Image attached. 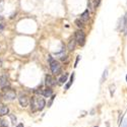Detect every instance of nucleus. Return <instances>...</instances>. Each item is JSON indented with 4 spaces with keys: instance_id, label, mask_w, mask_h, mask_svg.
Listing matches in <instances>:
<instances>
[{
    "instance_id": "obj_1",
    "label": "nucleus",
    "mask_w": 127,
    "mask_h": 127,
    "mask_svg": "<svg viewBox=\"0 0 127 127\" xmlns=\"http://www.w3.org/2000/svg\"><path fill=\"white\" fill-rule=\"evenodd\" d=\"M46 106V102L43 98L41 97H33L30 101V109L33 112L36 111H42Z\"/></svg>"
},
{
    "instance_id": "obj_2",
    "label": "nucleus",
    "mask_w": 127,
    "mask_h": 127,
    "mask_svg": "<svg viewBox=\"0 0 127 127\" xmlns=\"http://www.w3.org/2000/svg\"><path fill=\"white\" fill-rule=\"evenodd\" d=\"M48 61L50 64V69L54 75H58L61 73V65L58 61H56L51 55L48 56Z\"/></svg>"
},
{
    "instance_id": "obj_3",
    "label": "nucleus",
    "mask_w": 127,
    "mask_h": 127,
    "mask_svg": "<svg viewBox=\"0 0 127 127\" xmlns=\"http://www.w3.org/2000/svg\"><path fill=\"white\" fill-rule=\"evenodd\" d=\"M2 91H3V98L5 100H9V101H12L16 98V93L12 90V88H10L9 86L7 87H2Z\"/></svg>"
},
{
    "instance_id": "obj_4",
    "label": "nucleus",
    "mask_w": 127,
    "mask_h": 127,
    "mask_svg": "<svg viewBox=\"0 0 127 127\" xmlns=\"http://www.w3.org/2000/svg\"><path fill=\"white\" fill-rule=\"evenodd\" d=\"M74 38L76 40V43L79 46H83L86 44V34L82 32V30H76L74 34Z\"/></svg>"
},
{
    "instance_id": "obj_5",
    "label": "nucleus",
    "mask_w": 127,
    "mask_h": 127,
    "mask_svg": "<svg viewBox=\"0 0 127 127\" xmlns=\"http://www.w3.org/2000/svg\"><path fill=\"white\" fill-rule=\"evenodd\" d=\"M100 2H101V0H88L87 1V8L91 12H95L96 11V8L99 6Z\"/></svg>"
},
{
    "instance_id": "obj_6",
    "label": "nucleus",
    "mask_w": 127,
    "mask_h": 127,
    "mask_svg": "<svg viewBox=\"0 0 127 127\" xmlns=\"http://www.w3.org/2000/svg\"><path fill=\"white\" fill-rule=\"evenodd\" d=\"M45 83L48 87H53L56 84V80L52 75L48 74V75H46V77H45Z\"/></svg>"
},
{
    "instance_id": "obj_7",
    "label": "nucleus",
    "mask_w": 127,
    "mask_h": 127,
    "mask_svg": "<svg viewBox=\"0 0 127 127\" xmlns=\"http://www.w3.org/2000/svg\"><path fill=\"white\" fill-rule=\"evenodd\" d=\"M18 102H20V106L24 107V108L29 106V98L26 97L25 95H24V94H21L20 97H18Z\"/></svg>"
},
{
    "instance_id": "obj_8",
    "label": "nucleus",
    "mask_w": 127,
    "mask_h": 127,
    "mask_svg": "<svg viewBox=\"0 0 127 127\" xmlns=\"http://www.w3.org/2000/svg\"><path fill=\"white\" fill-rule=\"evenodd\" d=\"M76 44H77V43H76L75 38H71V39L69 40L68 44H67V49L69 50V51H73V50L75 49V45Z\"/></svg>"
},
{
    "instance_id": "obj_9",
    "label": "nucleus",
    "mask_w": 127,
    "mask_h": 127,
    "mask_svg": "<svg viewBox=\"0 0 127 127\" xmlns=\"http://www.w3.org/2000/svg\"><path fill=\"white\" fill-rule=\"evenodd\" d=\"M8 86V78L5 74H3L0 76V86L1 87H5Z\"/></svg>"
},
{
    "instance_id": "obj_10",
    "label": "nucleus",
    "mask_w": 127,
    "mask_h": 127,
    "mask_svg": "<svg viewBox=\"0 0 127 127\" xmlns=\"http://www.w3.org/2000/svg\"><path fill=\"white\" fill-rule=\"evenodd\" d=\"M80 20H83L84 22H86L88 20H90V10H88V9L84 10L83 12L81 13V15H80Z\"/></svg>"
},
{
    "instance_id": "obj_11",
    "label": "nucleus",
    "mask_w": 127,
    "mask_h": 127,
    "mask_svg": "<svg viewBox=\"0 0 127 127\" xmlns=\"http://www.w3.org/2000/svg\"><path fill=\"white\" fill-rule=\"evenodd\" d=\"M124 25H125V16H123V17H121V18H119L117 29L120 30V32H122V30H124Z\"/></svg>"
},
{
    "instance_id": "obj_12",
    "label": "nucleus",
    "mask_w": 127,
    "mask_h": 127,
    "mask_svg": "<svg viewBox=\"0 0 127 127\" xmlns=\"http://www.w3.org/2000/svg\"><path fill=\"white\" fill-rule=\"evenodd\" d=\"M52 94H53V90L51 87H46L45 90H43V91H42V95L44 96V97H46V98H49V97H51L52 96Z\"/></svg>"
},
{
    "instance_id": "obj_13",
    "label": "nucleus",
    "mask_w": 127,
    "mask_h": 127,
    "mask_svg": "<svg viewBox=\"0 0 127 127\" xmlns=\"http://www.w3.org/2000/svg\"><path fill=\"white\" fill-rule=\"evenodd\" d=\"M8 112H9L8 107L1 104V105H0V115H1V116H4V115L8 114Z\"/></svg>"
},
{
    "instance_id": "obj_14",
    "label": "nucleus",
    "mask_w": 127,
    "mask_h": 127,
    "mask_svg": "<svg viewBox=\"0 0 127 127\" xmlns=\"http://www.w3.org/2000/svg\"><path fill=\"white\" fill-rule=\"evenodd\" d=\"M67 77H68V73H64V74H62L61 75V77L59 78V80H58V83L60 84V86H62V84L64 83V82H66L67 81Z\"/></svg>"
},
{
    "instance_id": "obj_15",
    "label": "nucleus",
    "mask_w": 127,
    "mask_h": 127,
    "mask_svg": "<svg viewBox=\"0 0 127 127\" xmlns=\"http://www.w3.org/2000/svg\"><path fill=\"white\" fill-rule=\"evenodd\" d=\"M75 25H76V26H77L78 29H80V30H82V29L84 28V21L81 20L80 18H78V20H75Z\"/></svg>"
},
{
    "instance_id": "obj_16",
    "label": "nucleus",
    "mask_w": 127,
    "mask_h": 127,
    "mask_svg": "<svg viewBox=\"0 0 127 127\" xmlns=\"http://www.w3.org/2000/svg\"><path fill=\"white\" fill-rule=\"evenodd\" d=\"M73 80H74V72H72V74H71V76H70V79H69V81H68V83L65 86V90H68L69 87H70V86L72 83H73Z\"/></svg>"
},
{
    "instance_id": "obj_17",
    "label": "nucleus",
    "mask_w": 127,
    "mask_h": 127,
    "mask_svg": "<svg viewBox=\"0 0 127 127\" xmlns=\"http://www.w3.org/2000/svg\"><path fill=\"white\" fill-rule=\"evenodd\" d=\"M9 118L11 120V123H12V124H15V122H16V117H15L13 114H9Z\"/></svg>"
},
{
    "instance_id": "obj_18",
    "label": "nucleus",
    "mask_w": 127,
    "mask_h": 127,
    "mask_svg": "<svg viewBox=\"0 0 127 127\" xmlns=\"http://www.w3.org/2000/svg\"><path fill=\"white\" fill-rule=\"evenodd\" d=\"M110 93H111V96L113 97V95L115 93V84H111L110 86Z\"/></svg>"
},
{
    "instance_id": "obj_19",
    "label": "nucleus",
    "mask_w": 127,
    "mask_h": 127,
    "mask_svg": "<svg viewBox=\"0 0 127 127\" xmlns=\"http://www.w3.org/2000/svg\"><path fill=\"white\" fill-rule=\"evenodd\" d=\"M8 124H7V121L6 120H1L0 121V127H7Z\"/></svg>"
},
{
    "instance_id": "obj_20",
    "label": "nucleus",
    "mask_w": 127,
    "mask_h": 127,
    "mask_svg": "<svg viewBox=\"0 0 127 127\" xmlns=\"http://www.w3.org/2000/svg\"><path fill=\"white\" fill-rule=\"evenodd\" d=\"M124 35H127V14L125 15V25H124Z\"/></svg>"
},
{
    "instance_id": "obj_21",
    "label": "nucleus",
    "mask_w": 127,
    "mask_h": 127,
    "mask_svg": "<svg viewBox=\"0 0 127 127\" xmlns=\"http://www.w3.org/2000/svg\"><path fill=\"white\" fill-rule=\"evenodd\" d=\"M107 73H108V70H107V69H105V71H104V74H103V76H102V79H101V82L104 81V79H106V77H107Z\"/></svg>"
},
{
    "instance_id": "obj_22",
    "label": "nucleus",
    "mask_w": 127,
    "mask_h": 127,
    "mask_svg": "<svg viewBox=\"0 0 127 127\" xmlns=\"http://www.w3.org/2000/svg\"><path fill=\"white\" fill-rule=\"evenodd\" d=\"M54 98H55V96H52L51 97V99H50V101H49V103H48V107H51V105H52V103H53V101H54Z\"/></svg>"
},
{
    "instance_id": "obj_23",
    "label": "nucleus",
    "mask_w": 127,
    "mask_h": 127,
    "mask_svg": "<svg viewBox=\"0 0 127 127\" xmlns=\"http://www.w3.org/2000/svg\"><path fill=\"white\" fill-rule=\"evenodd\" d=\"M3 4H4V2H3V0H0V13L3 11Z\"/></svg>"
},
{
    "instance_id": "obj_24",
    "label": "nucleus",
    "mask_w": 127,
    "mask_h": 127,
    "mask_svg": "<svg viewBox=\"0 0 127 127\" xmlns=\"http://www.w3.org/2000/svg\"><path fill=\"white\" fill-rule=\"evenodd\" d=\"M79 59H80V56H77V58H76V60H75V63H74V67L77 66V63H78Z\"/></svg>"
},
{
    "instance_id": "obj_25",
    "label": "nucleus",
    "mask_w": 127,
    "mask_h": 127,
    "mask_svg": "<svg viewBox=\"0 0 127 127\" xmlns=\"http://www.w3.org/2000/svg\"><path fill=\"white\" fill-rule=\"evenodd\" d=\"M122 127H127V119H125L122 123Z\"/></svg>"
},
{
    "instance_id": "obj_26",
    "label": "nucleus",
    "mask_w": 127,
    "mask_h": 127,
    "mask_svg": "<svg viewBox=\"0 0 127 127\" xmlns=\"http://www.w3.org/2000/svg\"><path fill=\"white\" fill-rule=\"evenodd\" d=\"M3 29H4V25H3V24H0V32H1Z\"/></svg>"
},
{
    "instance_id": "obj_27",
    "label": "nucleus",
    "mask_w": 127,
    "mask_h": 127,
    "mask_svg": "<svg viewBox=\"0 0 127 127\" xmlns=\"http://www.w3.org/2000/svg\"><path fill=\"white\" fill-rule=\"evenodd\" d=\"M15 127H24V124H22V123H20V124H18V125H16Z\"/></svg>"
},
{
    "instance_id": "obj_28",
    "label": "nucleus",
    "mask_w": 127,
    "mask_h": 127,
    "mask_svg": "<svg viewBox=\"0 0 127 127\" xmlns=\"http://www.w3.org/2000/svg\"><path fill=\"white\" fill-rule=\"evenodd\" d=\"M1 66H2V60L0 59V67H1Z\"/></svg>"
},
{
    "instance_id": "obj_29",
    "label": "nucleus",
    "mask_w": 127,
    "mask_h": 127,
    "mask_svg": "<svg viewBox=\"0 0 127 127\" xmlns=\"http://www.w3.org/2000/svg\"><path fill=\"white\" fill-rule=\"evenodd\" d=\"M126 81H127V74H126Z\"/></svg>"
},
{
    "instance_id": "obj_30",
    "label": "nucleus",
    "mask_w": 127,
    "mask_h": 127,
    "mask_svg": "<svg viewBox=\"0 0 127 127\" xmlns=\"http://www.w3.org/2000/svg\"><path fill=\"white\" fill-rule=\"evenodd\" d=\"M95 127H98V126H95Z\"/></svg>"
}]
</instances>
